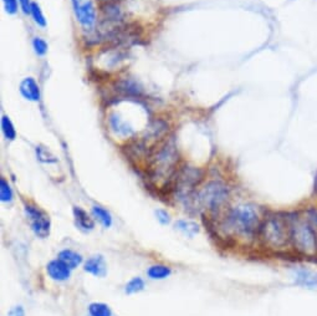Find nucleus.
<instances>
[{"label": "nucleus", "instance_id": "f257e3e1", "mask_svg": "<svg viewBox=\"0 0 317 316\" xmlns=\"http://www.w3.org/2000/svg\"><path fill=\"white\" fill-rule=\"evenodd\" d=\"M147 171L152 180H162L167 183L177 174L179 155L173 140H166L160 143L157 148L150 151L148 156Z\"/></svg>", "mask_w": 317, "mask_h": 316}, {"label": "nucleus", "instance_id": "f03ea898", "mask_svg": "<svg viewBox=\"0 0 317 316\" xmlns=\"http://www.w3.org/2000/svg\"><path fill=\"white\" fill-rule=\"evenodd\" d=\"M260 243L271 250H283L290 243L289 219L279 214L265 217L257 231Z\"/></svg>", "mask_w": 317, "mask_h": 316}, {"label": "nucleus", "instance_id": "7ed1b4c3", "mask_svg": "<svg viewBox=\"0 0 317 316\" xmlns=\"http://www.w3.org/2000/svg\"><path fill=\"white\" fill-rule=\"evenodd\" d=\"M290 225V243L295 252L306 258L317 256V233L306 218L291 215L287 218Z\"/></svg>", "mask_w": 317, "mask_h": 316}, {"label": "nucleus", "instance_id": "20e7f679", "mask_svg": "<svg viewBox=\"0 0 317 316\" xmlns=\"http://www.w3.org/2000/svg\"><path fill=\"white\" fill-rule=\"evenodd\" d=\"M227 223L234 233L244 238H251L257 234L261 224L257 208L254 204L244 203L233 208L227 217Z\"/></svg>", "mask_w": 317, "mask_h": 316}, {"label": "nucleus", "instance_id": "39448f33", "mask_svg": "<svg viewBox=\"0 0 317 316\" xmlns=\"http://www.w3.org/2000/svg\"><path fill=\"white\" fill-rule=\"evenodd\" d=\"M229 197V188L224 183L219 180H212L198 192L195 196V203L203 209L217 212L228 203Z\"/></svg>", "mask_w": 317, "mask_h": 316}, {"label": "nucleus", "instance_id": "423d86ee", "mask_svg": "<svg viewBox=\"0 0 317 316\" xmlns=\"http://www.w3.org/2000/svg\"><path fill=\"white\" fill-rule=\"evenodd\" d=\"M24 209H25L26 218L30 223L31 231L34 232L35 236L41 238V239L49 237L51 232V220L47 213L34 204H26Z\"/></svg>", "mask_w": 317, "mask_h": 316}, {"label": "nucleus", "instance_id": "0eeeda50", "mask_svg": "<svg viewBox=\"0 0 317 316\" xmlns=\"http://www.w3.org/2000/svg\"><path fill=\"white\" fill-rule=\"evenodd\" d=\"M201 179V174L198 169L195 168H184L179 173H177L176 178V192H178L179 196L183 199L189 198L190 193L198 186L199 180Z\"/></svg>", "mask_w": 317, "mask_h": 316}, {"label": "nucleus", "instance_id": "6e6552de", "mask_svg": "<svg viewBox=\"0 0 317 316\" xmlns=\"http://www.w3.org/2000/svg\"><path fill=\"white\" fill-rule=\"evenodd\" d=\"M74 4L75 14H76L77 21L81 24V26L86 30H92L96 25V9L92 2H82L81 0H72Z\"/></svg>", "mask_w": 317, "mask_h": 316}, {"label": "nucleus", "instance_id": "1a4fd4ad", "mask_svg": "<svg viewBox=\"0 0 317 316\" xmlns=\"http://www.w3.org/2000/svg\"><path fill=\"white\" fill-rule=\"evenodd\" d=\"M292 279L296 285L317 290V273L313 270L305 268L296 269L292 274Z\"/></svg>", "mask_w": 317, "mask_h": 316}, {"label": "nucleus", "instance_id": "9d476101", "mask_svg": "<svg viewBox=\"0 0 317 316\" xmlns=\"http://www.w3.org/2000/svg\"><path fill=\"white\" fill-rule=\"evenodd\" d=\"M46 270L51 279L56 280V282H65V280L69 279L70 274H71V269L65 263H63L60 259L50 261L47 264Z\"/></svg>", "mask_w": 317, "mask_h": 316}, {"label": "nucleus", "instance_id": "9b49d317", "mask_svg": "<svg viewBox=\"0 0 317 316\" xmlns=\"http://www.w3.org/2000/svg\"><path fill=\"white\" fill-rule=\"evenodd\" d=\"M85 272L95 275L97 278H103L107 274V265L102 255L91 256L85 263Z\"/></svg>", "mask_w": 317, "mask_h": 316}, {"label": "nucleus", "instance_id": "f8f14e48", "mask_svg": "<svg viewBox=\"0 0 317 316\" xmlns=\"http://www.w3.org/2000/svg\"><path fill=\"white\" fill-rule=\"evenodd\" d=\"M20 93L29 101H39L40 100V87L33 77H26L20 83Z\"/></svg>", "mask_w": 317, "mask_h": 316}, {"label": "nucleus", "instance_id": "ddd939ff", "mask_svg": "<svg viewBox=\"0 0 317 316\" xmlns=\"http://www.w3.org/2000/svg\"><path fill=\"white\" fill-rule=\"evenodd\" d=\"M74 217H75V224L77 228H80L84 232H91L95 228V221L92 218L85 212L82 208L74 207Z\"/></svg>", "mask_w": 317, "mask_h": 316}, {"label": "nucleus", "instance_id": "4468645a", "mask_svg": "<svg viewBox=\"0 0 317 316\" xmlns=\"http://www.w3.org/2000/svg\"><path fill=\"white\" fill-rule=\"evenodd\" d=\"M59 259H60L63 263H65L70 269H75L82 263V256L80 254H77L74 250L65 249L63 252H60L59 254Z\"/></svg>", "mask_w": 317, "mask_h": 316}, {"label": "nucleus", "instance_id": "2eb2a0df", "mask_svg": "<svg viewBox=\"0 0 317 316\" xmlns=\"http://www.w3.org/2000/svg\"><path fill=\"white\" fill-rule=\"evenodd\" d=\"M176 229H178L179 232L185 234L187 237L192 238L199 232V227L197 223L190 220H178L176 223Z\"/></svg>", "mask_w": 317, "mask_h": 316}, {"label": "nucleus", "instance_id": "dca6fc26", "mask_svg": "<svg viewBox=\"0 0 317 316\" xmlns=\"http://www.w3.org/2000/svg\"><path fill=\"white\" fill-rule=\"evenodd\" d=\"M92 213L95 215V218L97 219L104 228H110L112 225V215L110 214V212L104 208L100 206L92 207Z\"/></svg>", "mask_w": 317, "mask_h": 316}, {"label": "nucleus", "instance_id": "f3484780", "mask_svg": "<svg viewBox=\"0 0 317 316\" xmlns=\"http://www.w3.org/2000/svg\"><path fill=\"white\" fill-rule=\"evenodd\" d=\"M147 274L150 279H166L171 275V269L166 265H153L147 270Z\"/></svg>", "mask_w": 317, "mask_h": 316}, {"label": "nucleus", "instance_id": "a211bd4d", "mask_svg": "<svg viewBox=\"0 0 317 316\" xmlns=\"http://www.w3.org/2000/svg\"><path fill=\"white\" fill-rule=\"evenodd\" d=\"M2 131L4 133L5 139L9 140V141H13L17 137V131H15L14 125H13V122L7 115L2 117Z\"/></svg>", "mask_w": 317, "mask_h": 316}, {"label": "nucleus", "instance_id": "6ab92c4d", "mask_svg": "<svg viewBox=\"0 0 317 316\" xmlns=\"http://www.w3.org/2000/svg\"><path fill=\"white\" fill-rule=\"evenodd\" d=\"M88 312L91 316H112V311L109 305L102 302H93L88 306Z\"/></svg>", "mask_w": 317, "mask_h": 316}, {"label": "nucleus", "instance_id": "aec40b11", "mask_svg": "<svg viewBox=\"0 0 317 316\" xmlns=\"http://www.w3.org/2000/svg\"><path fill=\"white\" fill-rule=\"evenodd\" d=\"M30 15L33 16L34 21L37 24V25L41 26V28H45V26H46V19H45V16L44 14H42L41 9H40L37 3H33V5H31Z\"/></svg>", "mask_w": 317, "mask_h": 316}, {"label": "nucleus", "instance_id": "412c9836", "mask_svg": "<svg viewBox=\"0 0 317 316\" xmlns=\"http://www.w3.org/2000/svg\"><path fill=\"white\" fill-rule=\"evenodd\" d=\"M144 289V282L141 279V278H133V279H131L130 282L127 283V285H126V293L127 294H136V293H139V291H142Z\"/></svg>", "mask_w": 317, "mask_h": 316}, {"label": "nucleus", "instance_id": "4be33fe9", "mask_svg": "<svg viewBox=\"0 0 317 316\" xmlns=\"http://www.w3.org/2000/svg\"><path fill=\"white\" fill-rule=\"evenodd\" d=\"M0 199H2V202L13 201V190L10 188L9 183L4 178L0 179Z\"/></svg>", "mask_w": 317, "mask_h": 316}, {"label": "nucleus", "instance_id": "5701e85b", "mask_svg": "<svg viewBox=\"0 0 317 316\" xmlns=\"http://www.w3.org/2000/svg\"><path fill=\"white\" fill-rule=\"evenodd\" d=\"M33 48L37 56H44L47 53V44L41 37H35L33 40Z\"/></svg>", "mask_w": 317, "mask_h": 316}, {"label": "nucleus", "instance_id": "b1692460", "mask_svg": "<svg viewBox=\"0 0 317 316\" xmlns=\"http://www.w3.org/2000/svg\"><path fill=\"white\" fill-rule=\"evenodd\" d=\"M36 156L39 158V161L46 162V163H54L56 162V158L46 150V148L42 147H36Z\"/></svg>", "mask_w": 317, "mask_h": 316}, {"label": "nucleus", "instance_id": "393cba45", "mask_svg": "<svg viewBox=\"0 0 317 316\" xmlns=\"http://www.w3.org/2000/svg\"><path fill=\"white\" fill-rule=\"evenodd\" d=\"M155 217H157L158 221H160L161 224H163V225L169 224V221H171V215H169L167 213V210H165V209L155 210Z\"/></svg>", "mask_w": 317, "mask_h": 316}, {"label": "nucleus", "instance_id": "a878e982", "mask_svg": "<svg viewBox=\"0 0 317 316\" xmlns=\"http://www.w3.org/2000/svg\"><path fill=\"white\" fill-rule=\"evenodd\" d=\"M4 2L5 12L8 14H15L18 12V0H3Z\"/></svg>", "mask_w": 317, "mask_h": 316}, {"label": "nucleus", "instance_id": "bb28decb", "mask_svg": "<svg viewBox=\"0 0 317 316\" xmlns=\"http://www.w3.org/2000/svg\"><path fill=\"white\" fill-rule=\"evenodd\" d=\"M306 215H307L306 219L308 220V223L312 225V228L315 229V232L317 233V209L316 208H311V209L307 210Z\"/></svg>", "mask_w": 317, "mask_h": 316}, {"label": "nucleus", "instance_id": "cd10ccee", "mask_svg": "<svg viewBox=\"0 0 317 316\" xmlns=\"http://www.w3.org/2000/svg\"><path fill=\"white\" fill-rule=\"evenodd\" d=\"M19 4H20L21 10H23L24 14H30L31 13V5H33V2L31 0H19Z\"/></svg>", "mask_w": 317, "mask_h": 316}, {"label": "nucleus", "instance_id": "c85d7f7f", "mask_svg": "<svg viewBox=\"0 0 317 316\" xmlns=\"http://www.w3.org/2000/svg\"><path fill=\"white\" fill-rule=\"evenodd\" d=\"M8 316H25V311H24L23 306H14L10 309V311L8 312Z\"/></svg>", "mask_w": 317, "mask_h": 316}, {"label": "nucleus", "instance_id": "c756f323", "mask_svg": "<svg viewBox=\"0 0 317 316\" xmlns=\"http://www.w3.org/2000/svg\"><path fill=\"white\" fill-rule=\"evenodd\" d=\"M109 2H114V0H109Z\"/></svg>", "mask_w": 317, "mask_h": 316}]
</instances>
